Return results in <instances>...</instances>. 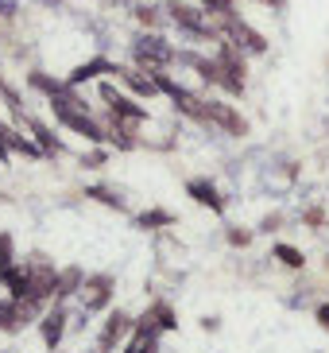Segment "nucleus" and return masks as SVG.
<instances>
[{"label":"nucleus","mask_w":329,"mask_h":353,"mask_svg":"<svg viewBox=\"0 0 329 353\" xmlns=\"http://www.w3.org/2000/svg\"><path fill=\"white\" fill-rule=\"evenodd\" d=\"M252 241V233H244V229H229V245H248Z\"/></svg>","instance_id":"4be33fe9"},{"label":"nucleus","mask_w":329,"mask_h":353,"mask_svg":"<svg viewBox=\"0 0 329 353\" xmlns=\"http://www.w3.org/2000/svg\"><path fill=\"white\" fill-rule=\"evenodd\" d=\"M136 225L140 229H167V225H175V214H167V210H147V214L136 218Z\"/></svg>","instance_id":"6ab92c4d"},{"label":"nucleus","mask_w":329,"mask_h":353,"mask_svg":"<svg viewBox=\"0 0 329 353\" xmlns=\"http://www.w3.org/2000/svg\"><path fill=\"white\" fill-rule=\"evenodd\" d=\"M82 163H89V167H101V163H105V152H93V156H85Z\"/></svg>","instance_id":"b1692460"},{"label":"nucleus","mask_w":329,"mask_h":353,"mask_svg":"<svg viewBox=\"0 0 329 353\" xmlns=\"http://www.w3.org/2000/svg\"><path fill=\"white\" fill-rule=\"evenodd\" d=\"M136 20L144 23V28H163L171 16H159V8H147V4H144V8H136Z\"/></svg>","instance_id":"412c9836"},{"label":"nucleus","mask_w":329,"mask_h":353,"mask_svg":"<svg viewBox=\"0 0 329 353\" xmlns=\"http://www.w3.org/2000/svg\"><path fill=\"white\" fill-rule=\"evenodd\" d=\"M109 303H113V276H105V272L85 276L82 291H78V307H82V314H97V311H105Z\"/></svg>","instance_id":"423d86ee"},{"label":"nucleus","mask_w":329,"mask_h":353,"mask_svg":"<svg viewBox=\"0 0 329 353\" xmlns=\"http://www.w3.org/2000/svg\"><path fill=\"white\" fill-rule=\"evenodd\" d=\"M132 59H136V66H144V70H163L167 63H175L178 59V51L171 47V43L163 39V35H140V39L132 43Z\"/></svg>","instance_id":"7ed1b4c3"},{"label":"nucleus","mask_w":329,"mask_h":353,"mask_svg":"<svg viewBox=\"0 0 329 353\" xmlns=\"http://www.w3.org/2000/svg\"><path fill=\"white\" fill-rule=\"evenodd\" d=\"M39 334H43V345H47L51 353L62 345V338H66V307H62V303H54L51 311H43Z\"/></svg>","instance_id":"9d476101"},{"label":"nucleus","mask_w":329,"mask_h":353,"mask_svg":"<svg viewBox=\"0 0 329 353\" xmlns=\"http://www.w3.org/2000/svg\"><path fill=\"white\" fill-rule=\"evenodd\" d=\"M82 283H85L82 268H62V272H59V288H54V303L78 295V291H82Z\"/></svg>","instance_id":"4468645a"},{"label":"nucleus","mask_w":329,"mask_h":353,"mask_svg":"<svg viewBox=\"0 0 329 353\" xmlns=\"http://www.w3.org/2000/svg\"><path fill=\"white\" fill-rule=\"evenodd\" d=\"M28 283H31V299L35 303H47L54 299V288H59V268H54L51 260H43V256H31L28 264Z\"/></svg>","instance_id":"39448f33"},{"label":"nucleus","mask_w":329,"mask_h":353,"mask_svg":"<svg viewBox=\"0 0 329 353\" xmlns=\"http://www.w3.org/2000/svg\"><path fill=\"white\" fill-rule=\"evenodd\" d=\"M132 330H136V319H128L124 311H113L109 319H105V326H101L97 350H101V353H113V350H116V342H124V338H132Z\"/></svg>","instance_id":"1a4fd4ad"},{"label":"nucleus","mask_w":329,"mask_h":353,"mask_svg":"<svg viewBox=\"0 0 329 353\" xmlns=\"http://www.w3.org/2000/svg\"><path fill=\"white\" fill-rule=\"evenodd\" d=\"M206 125L221 128L225 136H244L248 132V121L225 101H206Z\"/></svg>","instance_id":"6e6552de"},{"label":"nucleus","mask_w":329,"mask_h":353,"mask_svg":"<svg viewBox=\"0 0 329 353\" xmlns=\"http://www.w3.org/2000/svg\"><path fill=\"white\" fill-rule=\"evenodd\" d=\"M20 125L28 128V132L35 136V140H39V148H43V152H62V144H59V140L51 136V128H47V125H39L35 117H28V113H23V121H20Z\"/></svg>","instance_id":"2eb2a0df"},{"label":"nucleus","mask_w":329,"mask_h":353,"mask_svg":"<svg viewBox=\"0 0 329 353\" xmlns=\"http://www.w3.org/2000/svg\"><path fill=\"white\" fill-rule=\"evenodd\" d=\"M147 319H151L155 322V326H159V330H175V326H178V314H175V307H171V303H151V307H147Z\"/></svg>","instance_id":"dca6fc26"},{"label":"nucleus","mask_w":329,"mask_h":353,"mask_svg":"<svg viewBox=\"0 0 329 353\" xmlns=\"http://www.w3.org/2000/svg\"><path fill=\"white\" fill-rule=\"evenodd\" d=\"M51 109H54V117H59L70 132L85 136V140H93V144H105V140H109V128L97 125V121L85 113L82 97L74 94V90H70V94H62V97H51Z\"/></svg>","instance_id":"f257e3e1"},{"label":"nucleus","mask_w":329,"mask_h":353,"mask_svg":"<svg viewBox=\"0 0 329 353\" xmlns=\"http://www.w3.org/2000/svg\"><path fill=\"white\" fill-rule=\"evenodd\" d=\"M12 12H16V4L12 0H0V16H12Z\"/></svg>","instance_id":"393cba45"},{"label":"nucleus","mask_w":329,"mask_h":353,"mask_svg":"<svg viewBox=\"0 0 329 353\" xmlns=\"http://www.w3.org/2000/svg\"><path fill=\"white\" fill-rule=\"evenodd\" d=\"M217 20H221V35H225L229 43H237L240 51H248V54H264L268 51V39H264L256 28H248L237 12H221Z\"/></svg>","instance_id":"20e7f679"},{"label":"nucleus","mask_w":329,"mask_h":353,"mask_svg":"<svg viewBox=\"0 0 329 353\" xmlns=\"http://www.w3.org/2000/svg\"><path fill=\"white\" fill-rule=\"evenodd\" d=\"M54 353H59V350H54Z\"/></svg>","instance_id":"bb28decb"},{"label":"nucleus","mask_w":329,"mask_h":353,"mask_svg":"<svg viewBox=\"0 0 329 353\" xmlns=\"http://www.w3.org/2000/svg\"><path fill=\"white\" fill-rule=\"evenodd\" d=\"M116 78H120L128 90H132L136 97H155L159 94V82H155V74L144 70V66H116Z\"/></svg>","instance_id":"9b49d317"},{"label":"nucleus","mask_w":329,"mask_h":353,"mask_svg":"<svg viewBox=\"0 0 329 353\" xmlns=\"http://www.w3.org/2000/svg\"><path fill=\"white\" fill-rule=\"evenodd\" d=\"M314 319H318L321 326H326V330H329V303H321L318 311H314Z\"/></svg>","instance_id":"5701e85b"},{"label":"nucleus","mask_w":329,"mask_h":353,"mask_svg":"<svg viewBox=\"0 0 329 353\" xmlns=\"http://www.w3.org/2000/svg\"><path fill=\"white\" fill-rule=\"evenodd\" d=\"M101 101L109 105V113H113V121H128V125H140L147 117L144 105H136L128 94H120L116 85H101Z\"/></svg>","instance_id":"0eeeda50"},{"label":"nucleus","mask_w":329,"mask_h":353,"mask_svg":"<svg viewBox=\"0 0 329 353\" xmlns=\"http://www.w3.org/2000/svg\"><path fill=\"white\" fill-rule=\"evenodd\" d=\"M264 4H275V8H279V4H283V0H264Z\"/></svg>","instance_id":"a878e982"},{"label":"nucleus","mask_w":329,"mask_h":353,"mask_svg":"<svg viewBox=\"0 0 329 353\" xmlns=\"http://www.w3.org/2000/svg\"><path fill=\"white\" fill-rule=\"evenodd\" d=\"M186 194L194 198L198 206H209L213 214L225 210V198L217 194V187H213V183H206V179H190V183H186Z\"/></svg>","instance_id":"f8f14e48"},{"label":"nucleus","mask_w":329,"mask_h":353,"mask_svg":"<svg viewBox=\"0 0 329 353\" xmlns=\"http://www.w3.org/2000/svg\"><path fill=\"white\" fill-rule=\"evenodd\" d=\"M167 16H171V23H175L178 32H186V35H198V39H213V43L221 39V28L209 20V12L202 8V4L171 0V4H167Z\"/></svg>","instance_id":"f03ea898"},{"label":"nucleus","mask_w":329,"mask_h":353,"mask_svg":"<svg viewBox=\"0 0 329 353\" xmlns=\"http://www.w3.org/2000/svg\"><path fill=\"white\" fill-rule=\"evenodd\" d=\"M113 70H116V66L109 63V59H89V63L74 66L66 82H70V85H82V82H89V78H97V74H113Z\"/></svg>","instance_id":"ddd939ff"},{"label":"nucleus","mask_w":329,"mask_h":353,"mask_svg":"<svg viewBox=\"0 0 329 353\" xmlns=\"http://www.w3.org/2000/svg\"><path fill=\"white\" fill-rule=\"evenodd\" d=\"M12 264H16V245H12V237L0 229V276H4Z\"/></svg>","instance_id":"aec40b11"},{"label":"nucleus","mask_w":329,"mask_h":353,"mask_svg":"<svg viewBox=\"0 0 329 353\" xmlns=\"http://www.w3.org/2000/svg\"><path fill=\"white\" fill-rule=\"evenodd\" d=\"M271 256H275L279 264H287V268H295V272H299L302 264H306V256H302V252L295 249V245H287V241H279V245H271Z\"/></svg>","instance_id":"a211bd4d"},{"label":"nucleus","mask_w":329,"mask_h":353,"mask_svg":"<svg viewBox=\"0 0 329 353\" xmlns=\"http://www.w3.org/2000/svg\"><path fill=\"white\" fill-rule=\"evenodd\" d=\"M85 198H97L101 206H109V210H116V214H128V202H124L116 190H109V187H85Z\"/></svg>","instance_id":"f3484780"}]
</instances>
